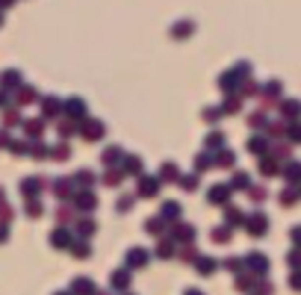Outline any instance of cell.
I'll return each mask as SVG.
<instances>
[{
	"mask_svg": "<svg viewBox=\"0 0 301 295\" xmlns=\"http://www.w3.org/2000/svg\"><path fill=\"white\" fill-rule=\"evenodd\" d=\"M0 3H12V0H0Z\"/></svg>",
	"mask_w": 301,
	"mask_h": 295,
	"instance_id": "1",
	"label": "cell"
}]
</instances>
